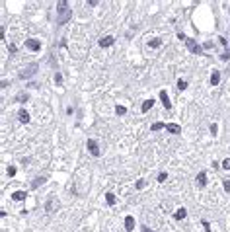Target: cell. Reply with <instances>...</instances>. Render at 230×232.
<instances>
[{
    "instance_id": "2",
    "label": "cell",
    "mask_w": 230,
    "mask_h": 232,
    "mask_svg": "<svg viewBox=\"0 0 230 232\" xmlns=\"http://www.w3.org/2000/svg\"><path fill=\"white\" fill-rule=\"evenodd\" d=\"M185 47H187L191 53H195V55H203V47L199 45L193 37H187V39H185Z\"/></svg>"
},
{
    "instance_id": "21",
    "label": "cell",
    "mask_w": 230,
    "mask_h": 232,
    "mask_svg": "<svg viewBox=\"0 0 230 232\" xmlns=\"http://www.w3.org/2000/svg\"><path fill=\"white\" fill-rule=\"evenodd\" d=\"M160 45H162V41H160L158 37H156V39H152V41H150V47H154V49H156V47H160Z\"/></svg>"
},
{
    "instance_id": "10",
    "label": "cell",
    "mask_w": 230,
    "mask_h": 232,
    "mask_svg": "<svg viewBox=\"0 0 230 232\" xmlns=\"http://www.w3.org/2000/svg\"><path fill=\"white\" fill-rule=\"evenodd\" d=\"M218 82H220V72H218V70H213V74H211V84L217 86Z\"/></svg>"
},
{
    "instance_id": "30",
    "label": "cell",
    "mask_w": 230,
    "mask_h": 232,
    "mask_svg": "<svg viewBox=\"0 0 230 232\" xmlns=\"http://www.w3.org/2000/svg\"><path fill=\"white\" fill-rule=\"evenodd\" d=\"M217 129H218L217 125H211V133H213V137H214V135H217Z\"/></svg>"
},
{
    "instance_id": "4",
    "label": "cell",
    "mask_w": 230,
    "mask_h": 232,
    "mask_svg": "<svg viewBox=\"0 0 230 232\" xmlns=\"http://www.w3.org/2000/svg\"><path fill=\"white\" fill-rule=\"evenodd\" d=\"M88 150H90L92 156H100V148H98V142H96L94 139H88Z\"/></svg>"
},
{
    "instance_id": "16",
    "label": "cell",
    "mask_w": 230,
    "mask_h": 232,
    "mask_svg": "<svg viewBox=\"0 0 230 232\" xmlns=\"http://www.w3.org/2000/svg\"><path fill=\"white\" fill-rule=\"evenodd\" d=\"M41 183H45V178H43V176H41V178H37V179H33V183H31V187H33V189H35V187H39Z\"/></svg>"
},
{
    "instance_id": "14",
    "label": "cell",
    "mask_w": 230,
    "mask_h": 232,
    "mask_svg": "<svg viewBox=\"0 0 230 232\" xmlns=\"http://www.w3.org/2000/svg\"><path fill=\"white\" fill-rule=\"evenodd\" d=\"M152 105H154V100H144V101H143V107H140V109H143V111L146 113Z\"/></svg>"
},
{
    "instance_id": "26",
    "label": "cell",
    "mask_w": 230,
    "mask_h": 232,
    "mask_svg": "<svg viewBox=\"0 0 230 232\" xmlns=\"http://www.w3.org/2000/svg\"><path fill=\"white\" fill-rule=\"evenodd\" d=\"M222 168H224V170H230V158H228V160H224V162H222Z\"/></svg>"
},
{
    "instance_id": "32",
    "label": "cell",
    "mask_w": 230,
    "mask_h": 232,
    "mask_svg": "<svg viewBox=\"0 0 230 232\" xmlns=\"http://www.w3.org/2000/svg\"><path fill=\"white\" fill-rule=\"evenodd\" d=\"M224 189H226V191H230V182H228V179L224 182Z\"/></svg>"
},
{
    "instance_id": "23",
    "label": "cell",
    "mask_w": 230,
    "mask_h": 232,
    "mask_svg": "<svg viewBox=\"0 0 230 232\" xmlns=\"http://www.w3.org/2000/svg\"><path fill=\"white\" fill-rule=\"evenodd\" d=\"M166 178H168V174H166V172L158 174V182H166Z\"/></svg>"
},
{
    "instance_id": "6",
    "label": "cell",
    "mask_w": 230,
    "mask_h": 232,
    "mask_svg": "<svg viewBox=\"0 0 230 232\" xmlns=\"http://www.w3.org/2000/svg\"><path fill=\"white\" fill-rule=\"evenodd\" d=\"M113 35H106V37H101L100 39V47H111V45H113Z\"/></svg>"
},
{
    "instance_id": "29",
    "label": "cell",
    "mask_w": 230,
    "mask_h": 232,
    "mask_svg": "<svg viewBox=\"0 0 230 232\" xmlns=\"http://www.w3.org/2000/svg\"><path fill=\"white\" fill-rule=\"evenodd\" d=\"M220 59H222V61H228V59H230V51H228V53H222Z\"/></svg>"
},
{
    "instance_id": "11",
    "label": "cell",
    "mask_w": 230,
    "mask_h": 232,
    "mask_svg": "<svg viewBox=\"0 0 230 232\" xmlns=\"http://www.w3.org/2000/svg\"><path fill=\"white\" fill-rule=\"evenodd\" d=\"M197 182H199V185H201V187L207 185V174H205V172H199V174H197Z\"/></svg>"
},
{
    "instance_id": "5",
    "label": "cell",
    "mask_w": 230,
    "mask_h": 232,
    "mask_svg": "<svg viewBox=\"0 0 230 232\" xmlns=\"http://www.w3.org/2000/svg\"><path fill=\"white\" fill-rule=\"evenodd\" d=\"M26 47L29 51H39L41 49V41H37V39H26Z\"/></svg>"
},
{
    "instance_id": "18",
    "label": "cell",
    "mask_w": 230,
    "mask_h": 232,
    "mask_svg": "<svg viewBox=\"0 0 230 232\" xmlns=\"http://www.w3.org/2000/svg\"><path fill=\"white\" fill-rule=\"evenodd\" d=\"M150 129H152V131H160V129H166V123H154Z\"/></svg>"
},
{
    "instance_id": "9",
    "label": "cell",
    "mask_w": 230,
    "mask_h": 232,
    "mask_svg": "<svg viewBox=\"0 0 230 232\" xmlns=\"http://www.w3.org/2000/svg\"><path fill=\"white\" fill-rule=\"evenodd\" d=\"M133 228H135V219H133V216H127V219H125V230L133 232Z\"/></svg>"
},
{
    "instance_id": "25",
    "label": "cell",
    "mask_w": 230,
    "mask_h": 232,
    "mask_svg": "<svg viewBox=\"0 0 230 232\" xmlns=\"http://www.w3.org/2000/svg\"><path fill=\"white\" fill-rule=\"evenodd\" d=\"M203 226H205V232H211V226H209V220H201Z\"/></svg>"
},
{
    "instance_id": "15",
    "label": "cell",
    "mask_w": 230,
    "mask_h": 232,
    "mask_svg": "<svg viewBox=\"0 0 230 232\" xmlns=\"http://www.w3.org/2000/svg\"><path fill=\"white\" fill-rule=\"evenodd\" d=\"M20 121H21V123H29V113H27L26 109L20 111Z\"/></svg>"
},
{
    "instance_id": "19",
    "label": "cell",
    "mask_w": 230,
    "mask_h": 232,
    "mask_svg": "<svg viewBox=\"0 0 230 232\" xmlns=\"http://www.w3.org/2000/svg\"><path fill=\"white\" fill-rule=\"evenodd\" d=\"M115 111H117V115H125V113H127V107H125V105H117Z\"/></svg>"
},
{
    "instance_id": "1",
    "label": "cell",
    "mask_w": 230,
    "mask_h": 232,
    "mask_svg": "<svg viewBox=\"0 0 230 232\" xmlns=\"http://www.w3.org/2000/svg\"><path fill=\"white\" fill-rule=\"evenodd\" d=\"M72 18V10H70V6L66 0H61V2L57 4V20H59V24H66Z\"/></svg>"
},
{
    "instance_id": "24",
    "label": "cell",
    "mask_w": 230,
    "mask_h": 232,
    "mask_svg": "<svg viewBox=\"0 0 230 232\" xmlns=\"http://www.w3.org/2000/svg\"><path fill=\"white\" fill-rule=\"evenodd\" d=\"M55 82H57V84H63V76H61V74H59V72H57V74H55Z\"/></svg>"
},
{
    "instance_id": "8",
    "label": "cell",
    "mask_w": 230,
    "mask_h": 232,
    "mask_svg": "<svg viewBox=\"0 0 230 232\" xmlns=\"http://www.w3.org/2000/svg\"><path fill=\"white\" fill-rule=\"evenodd\" d=\"M160 100H162V104H164V107H166V109H170V107H172V104H170V100H168V94H166V90H162V92H160Z\"/></svg>"
},
{
    "instance_id": "33",
    "label": "cell",
    "mask_w": 230,
    "mask_h": 232,
    "mask_svg": "<svg viewBox=\"0 0 230 232\" xmlns=\"http://www.w3.org/2000/svg\"><path fill=\"white\" fill-rule=\"evenodd\" d=\"M143 232H154V230H150L148 226H143Z\"/></svg>"
},
{
    "instance_id": "28",
    "label": "cell",
    "mask_w": 230,
    "mask_h": 232,
    "mask_svg": "<svg viewBox=\"0 0 230 232\" xmlns=\"http://www.w3.org/2000/svg\"><path fill=\"white\" fill-rule=\"evenodd\" d=\"M8 176H16V168H14V166L8 168Z\"/></svg>"
},
{
    "instance_id": "17",
    "label": "cell",
    "mask_w": 230,
    "mask_h": 232,
    "mask_svg": "<svg viewBox=\"0 0 230 232\" xmlns=\"http://www.w3.org/2000/svg\"><path fill=\"white\" fill-rule=\"evenodd\" d=\"M106 201H107V205H113V203H115V195L113 193H106Z\"/></svg>"
},
{
    "instance_id": "22",
    "label": "cell",
    "mask_w": 230,
    "mask_h": 232,
    "mask_svg": "<svg viewBox=\"0 0 230 232\" xmlns=\"http://www.w3.org/2000/svg\"><path fill=\"white\" fill-rule=\"evenodd\" d=\"M18 101H21V104H26V101H27V94H20V96L16 98Z\"/></svg>"
},
{
    "instance_id": "3",
    "label": "cell",
    "mask_w": 230,
    "mask_h": 232,
    "mask_svg": "<svg viewBox=\"0 0 230 232\" xmlns=\"http://www.w3.org/2000/svg\"><path fill=\"white\" fill-rule=\"evenodd\" d=\"M35 72H37V64H35V63H31V64H27V68H21L18 76L21 78V80H24V78H29V76H33Z\"/></svg>"
},
{
    "instance_id": "7",
    "label": "cell",
    "mask_w": 230,
    "mask_h": 232,
    "mask_svg": "<svg viewBox=\"0 0 230 232\" xmlns=\"http://www.w3.org/2000/svg\"><path fill=\"white\" fill-rule=\"evenodd\" d=\"M166 129H168L172 135H180V133H181V127L176 125V123H166Z\"/></svg>"
},
{
    "instance_id": "20",
    "label": "cell",
    "mask_w": 230,
    "mask_h": 232,
    "mask_svg": "<svg viewBox=\"0 0 230 232\" xmlns=\"http://www.w3.org/2000/svg\"><path fill=\"white\" fill-rule=\"evenodd\" d=\"M187 88V82L185 80H177V90H185Z\"/></svg>"
},
{
    "instance_id": "13",
    "label": "cell",
    "mask_w": 230,
    "mask_h": 232,
    "mask_svg": "<svg viewBox=\"0 0 230 232\" xmlns=\"http://www.w3.org/2000/svg\"><path fill=\"white\" fill-rule=\"evenodd\" d=\"M185 215H187L185 209H177V211L174 213V219H176V220H181V219H185Z\"/></svg>"
},
{
    "instance_id": "27",
    "label": "cell",
    "mask_w": 230,
    "mask_h": 232,
    "mask_svg": "<svg viewBox=\"0 0 230 232\" xmlns=\"http://www.w3.org/2000/svg\"><path fill=\"white\" fill-rule=\"evenodd\" d=\"M143 187H144V179H138V182H137V189H143Z\"/></svg>"
},
{
    "instance_id": "31",
    "label": "cell",
    "mask_w": 230,
    "mask_h": 232,
    "mask_svg": "<svg viewBox=\"0 0 230 232\" xmlns=\"http://www.w3.org/2000/svg\"><path fill=\"white\" fill-rule=\"evenodd\" d=\"M88 4H90V6H98L100 2H98V0H88Z\"/></svg>"
},
{
    "instance_id": "12",
    "label": "cell",
    "mask_w": 230,
    "mask_h": 232,
    "mask_svg": "<svg viewBox=\"0 0 230 232\" xmlns=\"http://www.w3.org/2000/svg\"><path fill=\"white\" fill-rule=\"evenodd\" d=\"M26 197H27L26 191H16V193H12V199H14V201H24Z\"/></svg>"
}]
</instances>
